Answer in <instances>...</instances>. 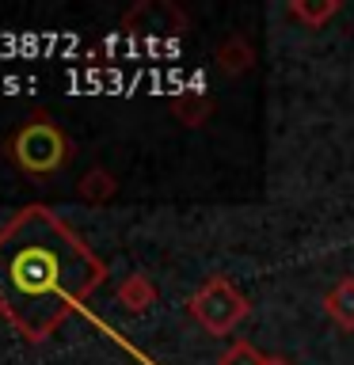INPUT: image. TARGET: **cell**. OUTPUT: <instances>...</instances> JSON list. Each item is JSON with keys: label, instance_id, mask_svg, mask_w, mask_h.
Here are the masks:
<instances>
[{"label": "cell", "instance_id": "4", "mask_svg": "<svg viewBox=\"0 0 354 365\" xmlns=\"http://www.w3.org/2000/svg\"><path fill=\"white\" fill-rule=\"evenodd\" d=\"M118 304L133 316L148 312V308L156 304V285L148 282L145 274H126V278L118 282Z\"/></svg>", "mask_w": 354, "mask_h": 365}, {"label": "cell", "instance_id": "10", "mask_svg": "<svg viewBox=\"0 0 354 365\" xmlns=\"http://www.w3.org/2000/svg\"><path fill=\"white\" fill-rule=\"evenodd\" d=\"M263 365H293V361H285V358H267Z\"/></svg>", "mask_w": 354, "mask_h": 365}, {"label": "cell", "instance_id": "3", "mask_svg": "<svg viewBox=\"0 0 354 365\" xmlns=\"http://www.w3.org/2000/svg\"><path fill=\"white\" fill-rule=\"evenodd\" d=\"M187 308H191V316L198 319V327L206 331V335H217V339L228 335V331H236V324L251 312L248 297L225 278H210L198 293L191 297Z\"/></svg>", "mask_w": 354, "mask_h": 365}, {"label": "cell", "instance_id": "8", "mask_svg": "<svg viewBox=\"0 0 354 365\" xmlns=\"http://www.w3.org/2000/svg\"><path fill=\"white\" fill-rule=\"evenodd\" d=\"M290 11H293L297 19H305V23H313V27H320V23H328L331 16H335L339 4H335V0H324V4H305V0H293Z\"/></svg>", "mask_w": 354, "mask_h": 365}, {"label": "cell", "instance_id": "9", "mask_svg": "<svg viewBox=\"0 0 354 365\" xmlns=\"http://www.w3.org/2000/svg\"><path fill=\"white\" fill-rule=\"evenodd\" d=\"M267 361V354H259L256 346H251V342H233V346H228L221 358H217V365H263Z\"/></svg>", "mask_w": 354, "mask_h": 365}, {"label": "cell", "instance_id": "5", "mask_svg": "<svg viewBox=\"0 0 354 365\" xmlns=\"http://www.w3.org/2000/svg\"><path fill=\"white\" fill-rule=\"evenodd\" d=\"M324 312L331 316L335 327L354 331V278H343L339 285H331L324 297Z\"/></svg>", "mask_w": 354, "mask_h": 365}, {"label": "cell", "instance_id": "2", "mask_svg": "<svg viewBox=\"0 0 354 365\" xmlns=\"http://www.w3.org/2000/svg\"><path fill=\"white\" fill-rule=\"evenodd\" d=\"M4 156L11 160L16 171H23V175L46 179V175H54V171H61L69 164L73 141H69V133L50 118V114H31V118L4 141Z\"/></svg>", "mask_w": 354, "mask_h": 365}, {"label": "cell", "instance_id": "6", "mask_svg": "<svg viewBox=\"0 0 354 365\" xmlns=\"http://www.w3.org/2000/svg\"><path fill=\"white\" fill-rule=\"evenodd\" d=\"M114 190H118V182H114V175L107 168H91L84 179L76 182V194L84 202H91V205H103V202H111L114 198Z\"/></svg>", "mask_w": 354, "mask_h": 365}, {"label": "cell", "instance_id": "7", "mask_svg": "<svg viewBox=\"0 0 354 365\" xmlns=\"http://www.w3.org/2000/svg\"><path fill=\"white\" fill-rule=\"evenodd\" d=\"M251 61H256V50H251L244 38H228L221 50H217V65H221V73H228V76H240L244 68H251Z\"/></svg>", "mask_w": 354, "mask_h": 365}, {"label": "cell", "instance_id": "1", "mask_svg": "<svg viewBox=\"0 0 354 365\" xmlns=\"http://www.w3.org/2000/svg\"><path fill=\"white\" fill-rule=\"evenodd\" d=\"M99 278L91 251L46 205L0 225V316L23 339L42 342Z\"/></svg>", "mask_w": 354, "mask_h": 365}]
</instances>
